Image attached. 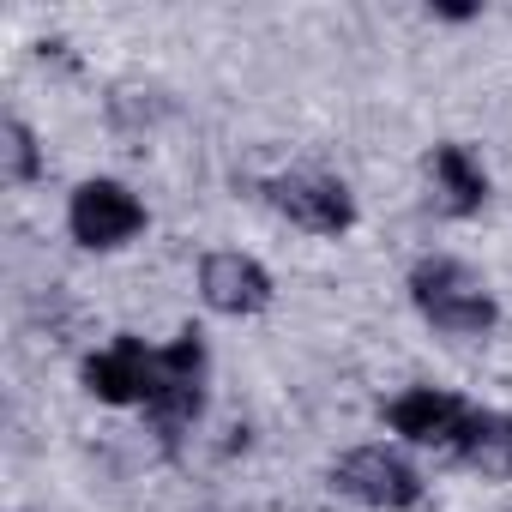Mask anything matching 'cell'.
Masks as SVG:
<instances>
[{"instance_id":"cell-1","label":"cell","mask_w":512,"mask_h":512,"mask_svg":"<svg viewBox=\"0 0 512 512\" xmlns=\"http://www.w3.org/2000/svg\"><path fill=\"white\" fill-rule=\"evenodd\" d=\"M410 302L422 308L428 326H440V332H452V338H482V332L500 320V308H494V296L482 290V278L464 272L458 260H422V266L410 272Z\"/></svg>"},{"instance_id":"cell-2","label":"cell","mask_w":512,"mask_h":512,"mask_svg":"<svg viewBox=\"0 0 512 512\" xmlns=\"http://www.w3.org/2000/svg\"><path fill=\"white\" fill-rule=\"evenodd\" d=\"M145 410H151L163 440H175L181 428L199 422V410H205V338L193 326L169 350H157V386H151Z\"/></svg>"},{"instance_id":"cell-3","label":"cell","mask_w":512,"mask_h":512,"mask_svg":"<svg viewBox=\"0 0 512 512\" xmlns=\"http://www.w3.org/2000/svg\"><path fill=\"white\" fill-rule=\"evenodd\" d=\"M332 482H338V494H350L374 512H410L422 500V476L386 446H356L350 458H338Z\"/></svg>"},{"instance_id":"cell-4","label":"cell","mask_w":512,"mask_h":512,"mask_svg":"<svg viewBox=\"0 0 512 512\" xmlns=\"http://www.w3.org/2000/svg\"><path fill=\"white\" fill-rule=\"evenodd\" d=\"M67 229H73L79 247L109 253V247H121V241H133L145 229V205L121 181H85L73 193V205H67Z\"/></svg>"},{"instance_id":"cell-5","label":"cell","mask_w":512,"mask_h":512,"mask_svg":"<svg viewBox=\"0 0 512 512\" xmlns=\"http://www.w3.org/2000/svg\"><path fill=\"white\" fill-rule=\"evenodd\" d=\"M266 199L290 223H302L308 235H344L356 223V205H350L344 181H326V175H278V181H266Z\"/></svg>"},{"instance_id":"cell-6","label":"cell","mask_w":512,"mask_h":512,"mask_svg":"<svg viewBox=\"0 0 512 512\" xmlns=\"http://www.w3.org/2000/svg\"><path fill=\"white\" fill-rule=\"evenodd\" d=\"M470 410L458 392H434V386H416L392 404V428L410 440V446H434V452H458L464 428H470Z\"/></svg>"},{"instance_id":"cell-7","label":"cell","mask_w":512,"mask_h":512,"mask_svg":"<svg viewBox=\"0 0 512 512\" xmlns=\"http://www.w3.org/2000/svg\"><path fill=\"white\" fill-rule=\"evenodd\" d=\"M85 386L103 404H145L157 386V350H145L139 338H115L103 356L85 362Z\"/></svg>"},{"instance_id":"cell-8","label":"cell","mask_w":512,"mask_h":512,"mask_svg":"<svg viewBox=\"0 0 512 512\" xmlns=\"http://www.w3.org/2000/svg\"><path fill=\"white\" fill-rule=\"evenodd\" d=\"M199 296L217 314H260L272 302V272L247 253H205L199 266Z\"/></svg>"},{"instance_id":"cell-9","label":"cell","mask_w":512,"mask_h":512,"mask_svg":"<svg viewBox=\"0 0 512 512\" xmlns=\"http://www.w3.org/2000/svg\"><path fill=\"white\" fill-rule=\"evenodd\" d=\"M428 175H434V193H440V211H446V217H470V211H482V199H488V175H482V163H476L464 145H434Z\"/></svg>"},{"instance_id":"cell-10","label":"cell","mask_w":512,"mask_h":512,"mask_svg":"<svg viewBox=\"0 0 512 512\" xmlns=\"http://www.w3.org/2000/svg\"><path fill=\"white\" fill-rule=\"evenodd\" d=\"M452 458H464L482 476H512V416L506 410H470V428H464Z\"/></svg>"},{"instance_id":"cell-11","label":"cell","mask_w":512,"mask_h":512,"mask_svg":"<svg viewBox=\"0 0 512 512\" xmlns=\"http://www.w3.org/2000/svg\"><path fill=\"white\" fill-rule=\"evenodd\" d=\"M0 139H7V145H0V151H7V181H31V175H37V163H43V157H37V139H31V127L13 115Z\"/></svg>"}]
</instances>
